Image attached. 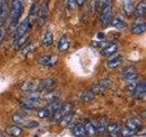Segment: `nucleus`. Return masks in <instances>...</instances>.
Returning <instances> with one entry per match:
<instances>
[{
    "mask_svg": "<svg viewBox=\"0 0 146 137\" xmlns=\"http://www.w3.org/2000/svg\"><path fill=\"white\" fill-rule=\"evenodd\" d=\"M24 2L25 0H12L11 10H10V29H16L20 19V17L24 10Z\"/></svg>",
    "mask_w": 146,
    "mask_h": 137,
    "instance_id": "1",
    "label": "nucleus"
},
{
    "mask_svg": "<svg viewBox=\"0 0 146 137\" xmlns=\"http://www.w3.org/2000/svg\"><path fill=\"white\" fill-rule=\"evenodd\" d=\"M31 17H27L25 18L19 27H17V29L16 31V44L17 46H21L24 43V40L26 39V35L27 32L29 31L31 27Z\"/></svg>",
    "mask_w": 146,
    "mask_h": 137,
    "instance_id": "2",
    "label": "nucleus"
},
{
    "mask_svg": "<svg viewBox=\"0 0 146 137\" xmlns=\"http://www.w3.org/2000/svg\"><path fill=\"white\" fill-rule=\"evenodd\" d=\"M102 7V15H100V20L104 27L109 26L112 22L113 12H112V3L111 0H108Z\"/></svg>",
    "mask_w": 146,
    "mask_h": 137,
    "instance_id": "3",
    "label": "nucleus"
},
{
    "mask_svg": "<svg viewBox=\"0 0 146 137\" xmlns=\"http://www.w3.org/2000/svg\"><path fill=\"white\" fill-rule=\"evenodd\" d=\"M73 109V105L70 102L68 103H64L61 105V107L59 108V110L58 112H54V115H53V121L55 122H59L62 118L67 115V114H70Z\"/></svg>",
    "mask_w": 146,
    "mask_h": 137,
    "instance_id": "4",
    "label": "nucleus"
},
{
    "mask_svg": "<svg viewBox=\"0 0 146 137\" xmlns=\"http://www.w3.org/2000/svg\"><path fill=\"white\" fill-rule=\"evenodd\" d=\"M112 81L111 80H102L99 81L98 83H96L92 88H91V91L95 94H99V93H103L105 92L108 89H110L111 87Z\"/></svg>",
    "mask_w": 146,
    "mask_h": 137,
    "instance_id": "5",
    "label": "nucleus"
},
{
    "mask_svg": "<svg viewBox=\"0 0 146 137\" xmlns=\"http://www.w3.org/2000/svg\"><path fill=\"white\" fill-rule=\"evenodd\" d=\"M58 61V59L56 55H45L40 57L38 59V63L41 66L45 68H51L54 67Z\"/></svg>",
    "mask_w": 146,
    "mask_h": 137,
    "instance_id": "6",
    "label": "nucleus"
},
{
    "mask_svg": "<svg viewBox=\"0 0 146 137\" xmlns=\"http://www.w3.org/2000/svg\"><path fill=\"white\" fill-rule=\"evenodd\" d=\"M48 0H44L41 7H39V11H38L39 25L45 24V22L48 19Z\"/></svg>",
    "mask_w": 146,
    "mask_h": 137,
    "instance_id": "7",
    "label": "nucleus"
},
{
    "mask_svg": "<svg viewBox=\"0 0 146 137\" xmlns=\"http://www.w3.org/2000/svg\"><path fill=\"white\" fill-rule=\"evenodd\" d=\"M121 77H122L123 80L130 83V82L137 80L138 74H137V71H136V70L133 67H129V68H125V70L122 71Z\"/></svg>",
    "mask_w": 146,
    "mask_h": 137,
    "instance_id": "8",
    "label": "nucleus"
},
{
    "mask_svg": "<svg viewBox=\"0 0 146 137\" xmlns=\"http://www.w3.org/2000/svg\"><path fill=\"white\" fill-rule=\"evenodd\" d=\"M133 96L137 100H143L146 95V84L144 81H141L140 83L137 84L136 88L134 90Z\"/></svg>",
    "mask_w": 146,
    "mask_h": 137,
    "instance_id": "9",
    "label": "nucleus"
},
{
    "mask_svg": "<svg viewBox=\"0 0 146 137\" xmlns=\"http://www.w3.org/2000/svg\"><path fill=\"white\" fill-rule=\"evenodd\" d=\"M57 80L55 79H47L43 81H41L40 83H38V90H39L40 91H48L51 88L56 85Z\"/></svg>",
    "mask_w": 146,
    "mask_h": 137,
    "instance_id": "10",
    "label": "nucleus"
},
{
    "mask_svg": "<svg viewBox=\"0 0 146 137\" xmlns=\"http://www.w3.org/2000/svg\"><path fill=\"white\" fill-rule=\"evenodd\" d=\"M7 0H3L1 6H0V26H4L7 20Z\"/></svg>",
    "mask_w": 146,
    "mask_h": 137,
    "instance_id": "11",
    "label": "nucleus"
},
{
    "mask_svg": "<svg viewBox=\"0 0 146 137\" xmlns=\"http://www.w3.org/2000/svg\"><path fill=\"white\" fill-rule=\"evenodd\" d=\"M6 132H7V134L10 135L12 137H19L23 134V130L20 127H18L17 125H11L7 128Z\"/></svg>",
    "mask_w": 146,
    "mask_h": 137,
    "instance_id": "12",
    "label": "nucleus"
},
{
    "mask_svg": "<svg viewBox=\"0 0 146 137\" xmlns=\"http://www.w3.org/2000/svg\"><path fill=\"white\" fill-rule=\"evenodd\" d=\"M38 83L36 81H27L21 86V90L26 92H32V91H36L38 90Z\"/></svg>",
    "mask_w": 146,
    "mask_h": 137,
    "instance_id": "13",
    "label": "nucleus"
},
{
    "mask_svg": "<svg viewBox=\"0 0 146 137\" xmlns=\"http://www.w3.org/2000/svg\"><path fill=\"white\" fill-rule=\"evenodd\" d=\"M145 12H146V2H145V0H143V1L135 7L134 15L136 17H143L145 15Z\"/></svg>",
    "mask_w": 146,
    "mask_h": 137,
    "instance_id": "14",
    "label": "nucleus"
},
{
    "mask_svg": "<svg viewBox=\"0 0 146 137\" xmlns=\"http://www.w3.org/2000/svg\"><path fill=\"white\" fill-rule=\"evenodd\" d=\"M70 47V42H68V39L67 35H63L61 39H59V42L58 45V49L59 51H66Z\"/></svg>",
    "mask_w": 146,
    "mask_h": 137,
    "instance_id": "15",
    "label": "nucleus"
},
{
    "mask_svg": "<svg viewBox=\"0 0 146 137\" xmlns=\"http://www.w3.org/2000/svg\"><path fill=\"white\" fill-rule=\"evenodd\" d=\"M127 127L130 128V129L133 130V131H138L141 129V122L140 120H138V119H131V120L128 121L127 122Z\"/></svg>",
    "mask_w": 146,
    "mask_h": 137,
    "instance_id": "16",
    "label": "nucleus"
},
{
    "mask_svg": "<svg viewBox=\"0 0 146 137\" xmlns=\"http://www.w3.org/2000/svg\"><path fill=\"white\" fill-rule=\"evenodd\" d=\"M117 49H118V45L116 43H111L102 50V54L106 57H110L112 54L115 53L117 51Z\"/></svg>",
    "mask_w": 146,
    "mask_h": 137,
    "instance_id": "17",
    "label": "nucleus"
},
{
    "mask_svg": "<svg viewBox=\"0 0 146 137\" xmlns=\"http://www.w3.org/2000/svg\"><path fill=\"white\" fill-rule=\"evenodd\" d=\"M122 62V57L121 56H117L116 58L111 59V61L107 62V67L110 68H115L119 67Z\"/></svg>",
    "mask_w": 146,
    "mask_h": 137,
    "instance_id": "18",
    "label": "nucleus"
},
{
    "mask_svg": "<svg viewBox=\"0 0 146 137\" xmlns=\"http://www.w3.org/2000/svg\"><path fill=\"white\" fill-rule=\"evenodd\" d=\"M73 120H74V116L70 113V114H67V115L64 116L62 118V120L59 122H60V124H61L62 127H68V126H70L72 124Z\"/></svg>",
    "mask_w": 146,
    "mask_h": 137,
    "instance_id": "19",
    "label": "nucleus"
},
{
    "mask_svg": "<svg viewBox=\"0 0 146 137\" xmlns=\"http://www.w3.org/2000/svg\"><path fill=\"white\" fill-rule=\"evenodd\" d=\"M73 134L77 137H84L86 136V131L84 129V126H82L80 124L76 125L73 128Z\"/></svg>",
    "mask_w": 146,
    "mask_h": 137,
    "instance_id": "20",
    "label": "nucleus"
},
{
    "mask_svg": "<svg viewBox=\"0 0 146 137\" xmlns=\"http://www.w3.org/2000/svg\"><path fill=\"white\" fill-rule=\"evenodd\" d=\"M108 129V125H107V122L105 120H100L98 124H97V127H96V132H98L100 134H103L106 132Z\"/></svg>",
    "mask_w": 146,
    "mask_h": 137,
    "instance_id": "21",
    "label": "nucleus"
},
{
    "mask_svg": "<svg viewBox=\"0 0 146 137\" xmlns=\"http://www.w3.org/2000/svg\"><path fill=\"white\" fill-rule=\"evenodd\" d=\"M84 129L86 131V134H88L90 135H93V134H96V132H96V127H95V125L90 121H88V122H85Z\"/></svg>",
    "mask_w": 146,
    "mask_h": 137,
    "instance_id": "22",
    "label": "nucleus"
},
{
    "mask_svg": "<svg viewBox=\"0 0 146 137\" xmlns=\"http://www.w3.org/2000/svg\"><path fill=\"white\" fill-rule=\"evenodd\" d=\"M145 30H146V24L145 23H140V24H137L132 27L131 32L133 34L140 35V34H143Z\"/></svg>",
    "mask_w": 146,
    "mask_h": 137,
    "instance_id": "23",
    "label": "nucleus"
},
{
    "mask_svg": "<svg viewBox=\"0 0 146 137\" xmlns=\"http://www.w3.org/2000/svg\"><path fill=\"white\" fill-rule=\"evenodd\" d=\"M43 42L46 46H52L53 42H54V39H53V33L51 30H48L47 33L45 34L44 37V39H43Z\"/></svg>",
    "mask_w": 146,
    "mask_h": 137,
    "instance_id": "24",
    "label": "nucleus"
},
{
    "mask_svg": "<svg viewBox=\"0 0 146 137\" xmlns=\"http://www.w3.org/2000/svg\"><path fill=\"white\" fill-rule=\"evenodd\" d=\"M95 98V93H93L91 90H89V91H86L85 93L82 94L81 96V100H83L84 102H92Z\"/></svg>",
    "mask_w": 146,
    "mask_h": 137,
    "instance_id": "25",
    "label": "nucleus"
},
{
    "mask_svg": "<svg viewBox=\"0 0 146 137\" xmlns=\"http://www.w3.org/2000/svg\"><path fill=\"white\" fill-rule=\"evenodd\" d=\"M13 120L15 122L18 123V124H23V125H26L29 123V121L27 120L26 117H24L21 114H15V115L13 116Z\"/></svg>",
    "mask_w": 146,
    "mask_h": 137,
    "instance_id": "26",
    "label": "nucleus"
},
{
    "mask_svg": "<svg viewBox=\"0 0 146 137\" xmlns=\"http://www.w3.org/2000/svg\"><path fill=\"white\" fill-rule=\"evenodd\" d=\"M26 99L35 103H38L40 100V94L38 92H36V91H32V92H29V94L27 96Z\"/></svg>",
    "mask_w": 146,
    "mask_h": 137,
    "instance_id": "27",
    "label": "nucleus"
},
{
    "mask_svg": "<svg viewBox=\"0 0 146 137\" xmlns=\"http://www.w3.org/2000/svg\"><path fill=\"white\" fill-rule=\"evenodd\" d=\"M109 132L112 135H117L119 134H121V128L119 126L117 123H113V124H111L109 127H108V129Z\"/></svg>",
    "mask_w": 146,
    "mask_h": 137,
    "instance_id": "28",
    "label": "nucleus"
},
{
    "mask_svg": "<svg viewBox=\"0 0 146 137\" xmlns=\"http://www.w3.org/2000/svg\"><path fill=\"white\" fill-rule=\"evenodd\" d=\"M36 105H38V103H35L33 102H30V100L25 99L23 102H21V106L26 109V110H29V111H31V110H33Z\"/></svg>",
    "mask_w": 146,
    "mask_h": 137,
    "instance_id": "29",
    "label": "nucleus"
},
{
    "mask_svg": "<svg viewBox=\"0 0 146 137\" xmlns=\"http://www.w3.org/2000/svg\"><path fill=\"white\" fill-rule=\"evenodd\" d=\"M133 3H132L131 0H125L124 2V10L126 12L127 15H131V14L133 12Z\"/></svg>",
    "mask_w": 146,
    "mask_h": 137,
    "instance_id": "30",
    "label": "nucleus"
},
{
    "mask_svg": "<svg viewBox=\"0 0 146 137\" xmlns=\"http://www.w3.org/2000/svg\"><path fill=\"white\" fill-rule=\"evenodd\" d=\"M60 96V93L58 92V91H50L47 95H46V99H47L48 102H52L55 100H58V99Z\"/></svg>",
    "mask_w": 146,
    "mask_h": 137,
    "instance_id": "31",
    "label": "nucleus"
},
{
    "mask_svg": "<svg viewBox=\"0 0 146 137\" xmlns=\"http://www.w3.org/2000/svg\"><path fill=\"white\" fill-rule=\"evenodd\" d=\"M61 105H62V103L58 102V100H55V102H52L51 103L49 104L48 110L50 112H56L58 111L59 108L61 107Z\"/></svg>",
    "mask_w": 146,
    "mask_h": 137,
    "instance_id": "32",
    "label": "nucleus"
},
{
    "mask_svg": "<svg viewBox=\"0 0 146 137\" xmlns=\"http://www.w3.org/2000/svg\"><path fill=\"white\" fill-rule=\"evenodd\" d=\"M113 26L116 27L117 29H125L126 27V24H125V22L124 21H122L121 18H115V19L113 20Z\"/></svg>",
    "mask_w": 146,
    "mask_h": 137,
    "instance_id": "33",
    "label": "nucleus"
},
{
    "mask_svg": "<svg viewBox=\"0 0 146 137\" xmlns=\"http://www.w3.org/2000/svg\"><path fill=\"white\" fill-rule=\"evenodd\" d=\"M36 49V44L35 43H30L29 45H27V47H25L24 49H23L22 50V54L24 55V56H27L29 53L33 52L34 49Z\"/></svg>",
    "mask_w": 146,
    "mask_h": 137,
    "instance_id": "34",
    "label": "nucleus"
},
{
    "mask_svg": "<svg viewBox=\"0 0 146 137\" xmlns=\"http://www.w3.org/2000/svg\"><path fill=\"white\" fill-rule=\"evenodd\" d=\"M38 11H39V5L38 3H34L32 5L31 9H30V16L29 17H35L38 15Z\"/></svg>",
    "mask_w": 146,
    "mask_h": 137,
    "instance_id": "35",
    "label": "nucleus"
},
{
    "mask_svg": "<svg viewBox=\"0 0 146 137\" xmlns=\"http://www.w3.org/2000/svg\"><path fill=\"white\" fill-rule=\"evenodd\" d=\"M136 131H133V130H131L130 129V128H124V129H121V134L122 136H124V137H130V136H133L135 134H136Z\"/></svg>",
    "mask_w": 146,
    "mask_h": 137,
    "instance_id": "36",
    "label": "nucleus"
},
{
    "mask_svg": "<svg viewBox=\"0 0 146 137\" xmlns=\"http://www.w3.org/2000/svg\"><path fill=\"white\" fill-rule=\"evenodd\" d=\"M50 113H51V112H50L48 109H40L39 111L38 112V115L41 119H46V118L49 117Z\"/></svg>",
    "mask_w": 146,
    "mask_h": 137,
    "instance_id": "37",
    "label": "nucleus"
},
{
    "mask_svg": "<svg viewBox=\"0 0 146 137\" xmlns=\"http://www.w3.org/2000/svg\"><path fill=\"white\" fill-rule=\"evenodd\" d=\"M77 1L76 0H67V7L70 10H74L76 8Z\"/></svg>",
    "mask_w": 146,
    "mask_h": 137,
    "instance_id": "38",
    "label": "nucleus"
},
{
    "mask_svg": "<svg viewBox=\"0 0 146 137\" xmlns=\"http://www.w3.org/2000/svg\"><path fill=\"white\" fill-rule=\"evenodd\" d=\"M6 29L4 27V26H0V45L3 42V40L6 36Z\"/></svg>",
    "mask_w": 146,
    "mask_h": 137,
    "instance_id": "39",
    "label": "nucleus"
},
{
    "mask_svg": "<svg viewBox=\"0 0 146 137\" xmlns=\"http://www.w3.org/2000/svg\"><path fill=\"white\" fill-rule=\"evenodd\" d=\"M38 125H39V123L38 122H36V121H30L27 124V128H36V127H38Z\"/></svg>",
    "mask_w": 146,
    "mask_h": 137,
    "instance_id": "40",
    "label": "nucleus"
},
{
    "mask_svg": "<svg viewBox=\"0 0 146 137\" xmlns=\"http://www.w3.org/2000/svg\"><path fill=\"white\" fill-rule=\"evenodd\" d=\"M77 1V4L79 5V6H82L85 2H86V0H76Z\"/></svg>",
    "mask_w": 146,
    "mask_h": 137,
    "instance_id": "41",
    "label": "nucleus"
},
{
    "mask_svg": "<svg viewBox=\"0 0 146 137\" xmlns=\"http://www.w3.org/2000/svg\"><path fill=\"white\" fill-rule=\"evenodd\" d=\"M104 34L103 33H99L98 34V39H104Z\"/></svg>",
    "mask_w": 146,
    "mask_h": 137,
    "instance_id": "42",
    "label": "nucleus"
},
{
    "mask_svg": "<svg viewBox=\"0 0 146 137\" xmlns=\"http://www.w3.org/2000/svg\"><path fill=\"white\" fill-rule=\"evenodd\" d=\"M107 1H108V0H100V7L103 6V5H104L105 3H107Z\"/></svg>",
    "mask_w": 146,
    "mask_h": 137,
    "instance_id": "43",
    "label": "nucleus"
}]
</instances>
